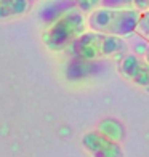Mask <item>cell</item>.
<instances>
[{
    "label": "cell",
    "mask_w": 149,
    "mask_h": 157,
    "mask_svg": "<svg viewBox=\"0 0 149 157\" xmlns=\"http://www.w3.org/2000/svg\"><path fill=\"white\" fill-rule=\"evenodd\" d=\"M71 53L77 61L95 63L99 59L122 58L127 55V42L120 37L99 32H83L72 45Z\"/></svg>",
    "instance_id": "obj_1"
},
{
    "label": "cell",
    "mask_w": 149,
    "mask_h": 157,
    "mask_svg": "<svg viewBox=\"0 0 149 157\" xmlns=\"http://www.w3.org/2000/svg\"><path fill=\"white\" fill-rule=\"evenodd\" d=\"M141 11L135 8H96L87 18V24L93 32L114 37H128L138 27Z\"/></svg>",
    "instance_id": "obj_2"
},
{
    "label": "cell",
    "mask_w": 149,
    "mask_h": 157,
    "mask_svg": "<svg viewBox=\"0 0 149 157\" xmlns=\"http://www.w3.org/2000/svg\"><path fill=\"white\" fill-rule=\"evenodd\" d=\"M85 18L80 10L71 8L50 23L42 32V42L52 52L69 48L85 32Z\"/></svg>",
    "instance_id": "obj_3"
},
{
    "label": "cell",
    "mask_w": 149,
    "mask_h": 157,
    "mask_svg": "<svg viewBox=\"0 0 149 157\" xmlns=\"http://www.w3.org/2000/svg\"><path fill=\"white\" fill-rule=\"evenodd\" d=\"M117 71L125 80L149 93V64L138 55L127 53L117 63Z\"/></svg>",
    "instance_id": "obj_4"
},
{
    "label": "cell",
    "mask_w": 149,
    "mask_h": 157,
    "mask_svg": "<svg viewBox=\"0 0 149 157\" xmlns=\"http://www.w3.org/2000/svg\"><path fill=\"white\" fill-rule=\"evenodd\" d=\"M82 146L91 157H124L120 143L109 140L98 130L85 133L82 138Z\"/></svg>",
    "instance_id": "obj_5"
},
{
    "label": "cell",
    "mask_w": 149,
    "mask_h": 157,
    "mask_svg": "<svg viewBox=\"0 0 149 157\" xmlns=\"http://www.w3.org/2000/svg\"><path fill=\"white\" fill-rule=\"evenodd\" d=\"M96 130L101 135H104V136H108L109 140L116 141V143H120L125 138V127H124V124L120 122V120L114 119V117L103 119L101 122L98 124Z\"/></svg>",
    "instance_id": "obj_6"
},
{
    "label": "cell",
    "mask_w": 149,
    "mask_h": 157,
    "mask_svg": "<svg viewBox=\"0 0 149 157\" xmlns=\"http://www.w3.org/2000/svg\"><path fill=\"white\" fill-rule=\"evenodd\" d=\"M29 10V0H0V19L21 16Z\"/></svg>",
    "instance_id": "obj_7"
},
{
    "label": "cell",
    "mask_w": 149,
    "mask_h": 157,
    "mask_svg": "<svg viewBox=\"0 0 149 157\" xmlns=\"http://www.w3.org/2000/svg\"><path fill=\"white\" fill-rule=\"evenodd\" d=\"M74 5L79 6V10L82 13H90L95 11L96 8H99V0H72Z\"/></svg>",
    "instance_id": "obj_8"
},
{
    "label": "cell",
    "mask_w": 149,
    "mask_h": 157,
    "mask_svg": "<svg viewBox=\"0 0 149 157\" xmlns=\"http://www.w3.org/2000/svg\"><path fill=\"white\" fill-rule=\"evenodd\" d=\"M133 5V0H99L101 8H128Z\"/></svg>",
    "instance_id": "obj_9"
},
{
    "label": "cell",
    "mask_w": 149,
    "mask_h": 157,
    "mask_svg": "<svg viewBox=\"0 0 149 157\" xmlns=\"http://www.w3.org/2000/svg\"><path fill=\"white\" fill-rule=\"evenodd\" d=\"M136 31L143 35V37H146L149 40V11L141 13V19H139V23H138Z\"/></svg>",
    "instance_id": "obj_10"
},
{
    "label": "cell",
    "mask_w": 149,
    "mask_h": 157,
    "mask_svg": "<svg viewBox=\"0 0 149 157\" xmlns=\"http://www.w3.org/2000/svg\"><path fill=\"white\" fill-rule=\"evenodd\" d=\"M133 8L135 10H138L141 13H144V11H149V0H133Z\"/></svg>",
    "instance_id": "obj_11"
},
{
    "label": "cell",
    "mask_w": 149,
    "mask_h": 157,
    "mask_svg": "<svg viewBox=\"0 0 149 157\" xmlns=\"http://www.w3.org/2000/svg\"><path fill=\"white\" fill-rule=\"evenodd\" d=\"M144 59H146L147 64H149V45H147V48H146V56H144Z\"/></svg>",
    "instance_id": "obj_12"
}]
</instances>
